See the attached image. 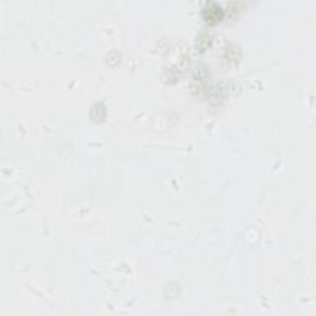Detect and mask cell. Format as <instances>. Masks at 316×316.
<instances>
[{
  "label": "cell",
  "mask_w": 316,
  "mask_h": 316,
  "mask_svg": "<svg viewBox=\"0 0 316 316\" xmlns=\"http://www.w3.org/2000/svg\"><path fill=\"white\" fill-rule=\"evenodd\" d=\"M203 15L206 21L209 23H215L222 18L221 7L216 3H206L205 7L203 8Z\"/></svg>",
  "instance_id": "obj_1"
}]
</instances>
